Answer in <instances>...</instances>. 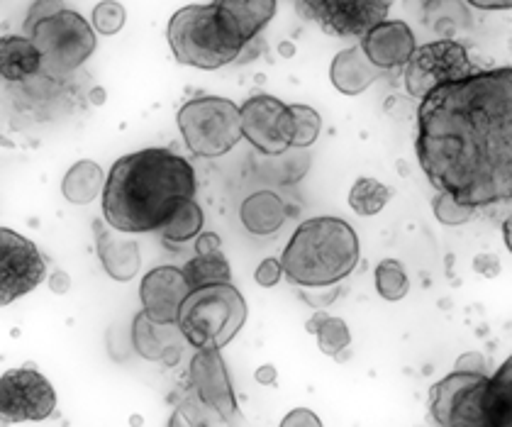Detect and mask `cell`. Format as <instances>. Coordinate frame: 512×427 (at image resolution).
<instances>
[{
	"instance_id": "obj_4",
	"label": "cell",
	"mask_w": 512,
	"mask_h": 427,
	"mask_svg": "<svg viewBox=\"0 0 512 427\" xmlns=\"http://www.w3.org/2000/svg\"><path fill=\"white\" fill-rule=\"evenodd\" d=\"M166 37L178 64L205 71L232 64L249 44L237 22L217 3L176 10Z\"/></svg>"
},
{
	"instance_id": "obj_18",
	"label": "cell",
	"mask_w": 512,
	"mask_h": 427,
	"mask_svg": "<svg viewBox=\"0 0 512 427\" xmlns=\"http://www.w3.org/2000/svg\"><path fill=\"white\" fill-rule=\"evenodd\" d=\"M181 340H186L178 323H157L142 310L132 325V342L139 357L152 362L176 364L181 357Z\"/></svg>"
},
{
	"instance_id": "obj_40",
	"label": "cell",
	"mask_w": 512,
	"mask_h": 427,
	"mask_svg": "<svg viewBox=\"0 0 512 427\" xmlns=\"http://www.w3.org/2000/svg\"><path fill=\"white\" fill-rule=\"evenodd\" d=\"M49 286H52L54 293H64L66 288H69V276H66L64 271H57V274L49 279Z\"/></svg>"
},
{
	"instance_id": "obj_35",
	"label": "cell",
	"mask_w": 512,
	"mask_h": 427,
	"mask_svg": "<svg viewBox=\"0 0 512 427\" xmlns=\"http://www.w3.org/2000/svg\"><path fill=\"white\" fill-rule=\"evenodd\" d=\"M454 369H464V371H488V366H486V359H483V354H478V352H466V354H461L459 362H456Z\"/></svg>"
},
{
	"instance_id": "obj_13",
	"label": "cell",
	"mask_w": 512,
	"mask_h": 427,
	"mask_svg": "<svg viewBox=\"0 0 512 427\" xmlns=\"http://www.w3.org/2000/svg\"><path fill=\"white\" fill-rule=\"evenodd\" d=\"M47 276L40 249L15 230H0V303L8 305L35 291Z\"/></svg>"
},
{
	"instance_id": "obj_28",
	"label": "cell",
	"mask_w": 512,
	"mask_h": 427,
	"mask_svg": "<svg viewBox=\"0 0 512 427\" xmlns=\"http://www.w3.org/2000/svg\"><path fill=\"white\" fill-rule=\"evenodd\" d=\"M308 330L317 337V347L322 349V354L327 357H339L352 345V332H349L347 323L335 315L317 313L308 323Z\"/></svg>"
},
{
	"instance_id": "obj_16",
	"label": "cell",
	"mask_w": 512,
	"mask_h": 427,
	"mask_svg": "<svg viewBox=\"0 0 512 427\" xmlns=\"http://www.w3.org/2000/svg\"><path fill=\"white\" fill-rule=\"evenodd\" d=\"M361 49L381 71L405 69L417 49L413 27L405 20H383L361 37Z\"/></svg>"
},
{
	"instance_id": "obj_32",
	"label": "cell",
	"mask_w": 512,
	"mask_h": 427,
	"mask_svg": "<svg viewBox=\"0 0 512 427\" xmlns=\"http://www.w3.org/2000/svg\"><path fill=\"white\" fill-rule=\"evenodd\" d=\"M432 210H434V218H437L442 225H464L469 223L478 208L456 201L452 193L437 191V196H434L432 201Z\"/></svg>"
},
{
	"instance_id": "obj_6",
	"label": "cell",
	"mask_w": 512,
	"mask_h": 427,
	"mask_svg": "<svg viewBox=\"0 0 512 427\" xmlns=\"http://www.w3.org/2000/svg\"><path fill=\"white\" fill-rule=\"evenodd\" d=\"M244 320L247 303L230 281L193 288L178 313V327L188 345L196 349H222L230 345L242 330Z\"/></svg>"
},
{
	"instance_id": "obj_37",
	"label": "cell",
	"mask_w": 512,
	"mask_h": 427,
	"mask_svg": "<svg viewBox=\"0 0 512 427\" xmlns=\"http://www.w3.org/2000/svg\"><path fill=\"white\" fill-rule=\"evenodd\" d=\"M473 266H476V271H481L483 276H495L500 271L498 259H495L493 254H481V257L473 262Z\"/></svg>"
},
{
	"instance_id": "obj_1",
	"label": "cell",
	"mask_w": 512,
	"mask_h": 427,
	"mask_svg": "<svg viewBox=\"0 0 512 427\" xmlns=\"http://www.w3.org/2000/svg\"><path fill=\"white\" fill-rule=\"evenodd\" d=\"M415 154L427 181L456 201L512 203V66L476 69L427 93Z\"/></svg>"
},
{
	"instance_id": "obj_14",
	"label": "cell",
	"mask_w": 512,
	"mask_h": 427,
	"mask_svg": "<svg viewBox=\"0 0 512 427\" xmlns=\"http://www.w3.org/2000/svg\"><path fill=\"white\" fill-rule=\"evenodd\" d=\"M244 140L254 144L259 152L278 157L291 144V113L288 105L269 93H259L244 101L242 108Z\"/></svg>"
},
{
	"instance_id": "obj_41",
	"label": "cell",
	"mask_w": 512,
	"mask_h": 427,
	"mask_svg": "<svg viewBox=\"0 0 512 427\" xmlns=\"http://www.w3.org/2000/svg\"><path fill=\"white\" fill-rule=\"evenodd\" d=\"M503 240H505V247L512 252V215H508L503 223Z\"/></svg>"
},
{
	"instance_id": "obj_20",
	"label": "cell",
	"mask_w": 512,
	"mask_h": 427,
	"mask_svg": "<svg viewBox=\"0 0 512 427\" xmlns=\"http://www.w3.org/2000/svg\"><path fill=\"white\" fill-rule=\"evenodd\" d=\"M93 230H96L98 257L105 271L115 281L135 279L139 271V244L135 240H120V237H115L113 232L105 230L100 223L93 225Z\"/></svg>"
},
{
	"instance_id": "obj_33",
	"label": "cell",
	"mask_w": 512,
	"mask_h": 427,
	"mask_svg": "<svg viewBox=\"0 0 512 427\" xmlns=\"http://www.w3.org/2000/svg\"><path fill=\"white\" fill-rule=\"evenodd\" d=\"M125 20V8H122L120 3H115V0H103V3H98L96 8H93L91 22L100 35H118L122 27H125Z\"/></svg>"
},
{
	"instance_id": "obj_29",
	"label": "cell",
	"mask_w": 512,
	"mask_h": 427,
	"mask_svg": "<svg viewBox=\"0 0 512 427\" xmlns=\"http://www.w3.org/2000/svg\"><path fill=\"white\" fill-rule=\"evenodd\" d=\"M391 201V188L383 186L381 181L369 179V176H361L349 191V205L356 215H378Z\"/></svg>"
},
{
	"instance_id": "obj_31",
	"label": "cell",
	"mask_w": 512,
	"mask_h": 427,
	"mask_svg": "<svg viewBox=\"0 0 512 427\" xmlns=\"http://www.w3.org/2000/svg\"><path fill=\"white\" fill-rule=\"evenodd\" d=\"M288 113H291V144L293 147L303 149L310 147L322 130V118L317 110L310 105H288Z\"/></svg>"
},
{
	"instance_id": "obj_26",
	"label": "cell",
	"mask_w": 512,
	"mask_h": 427,
	"mask_svg": "<svg viewBox=\"0 0 512 427\" xmlns=\"http://www.w3.org/2000/svg\"><path fill=\"white\" fill-rule=\"evenodd\" d=\"M191 288L210 286V284H227L232 279L230 262L225 259L222 249H213V252H196V257L183 266Z\"/></svg>"
},
{
	"instance_id": "obj_19",
	"label": "cell",
	"mask_w": 512,
	"mask_h": 427,
	"mask_svg": "<svg viewBox=\"0 0 512 427\" xmlns=\"http://www.w3.org/2000/svg\"><path fill=\"white\" fill-rule=\"evenodd\" d=\"M383 71L366 57V52L361 49V44L342 49L330 66V79L332 86L337 88L344 96H359L364 93L371 83L378 81Z\"/></svg>"
},
{
	"instance_id": "obj_21",
	"label": "cell",
	"mask_w": 512,
	"mask_h": 427,
	"mask_svg": "<svg viewBox=\"0 0 512 427\" xmlns=\"http://www.w3.org/2000/svg\"><path fill=\"white\" fill-rule=\"evenodd\" d=\"M44 59L27 35H8L0 42V74L5 81H27L42 69Z\"/></svg>"
},
{
	"instance_id": "obj_7",
	"label": "cell",
	"mask_w": 512,
	"mask_h": 427,
	"mask_svg": "<svg viewBox=\"0 0 512 427\" xmlns=\"http://www.w3.org/2000/svg\"><path fill=\"white\" fill-rule=\"evenodd\" d=\"M178 130L191 154L215 159L242 140V110L230 98L200 96L183 103L176 115Z\"/></svg>"
},
{
	"instance_id": "obj_42",
	"label": "cell",
	"mask_w": 512,
	"mask_h": 427,
	"mask_svg": "<svg viewBox=\"0 0 512 427\" xmlns=\"http://www.w3.org/2000/svg\"><path fill=\"white\" fill-rule=\"evenodd\" d=\"M256 379H259V381H274V369H271V366H264V369L256 371Z\"/></svg>"
},
{
	"instance_id": "obj_10",
	"label": "cell",
	"mask_w": 512,
	"mask_h": 427,
	"mask_svg": "<svg viewBox=\"0 0 512 427\" xmlns=\"http://www.w3.org/2000/svg\"><path fill=\"white\" fill-rule=\"evenodd\" d=\"M188 396L210 415L213 425L239 420V406L220 349H198L188 366Z\"/></svg>"
},
{
	"instance_id": "obj_15",
	"label": "cell",
	"mask_w": 512,
	"mask_h": 427,
	"mask_svg": "<svg viewBox=\"0 0 512 427\" xmlns=\"http://www.w3.org/2000/svg\"><path fill=\"white\" fill-rule=\"evenodd\" d=\"M193 288L178 266H157L139 284L144 313L157 323H178L181 305Z\"/></svg>"
},
{
	"instance_id": "obj_23",
	"label": "cell",
	"mask_w": 512,
	"mask_h": 427,
	"mask_svg": "<svg viewBox=\"0 0 512 427\" xmlns=\"http://www.w3.org/2000/svg\"><path fill=\"white\" fill-rule=\"evenodd\" d=\"M483 415L486 427H512V354L488 379Z\"/></svg>"
},
{
	"instance_id": "obj_30",
	"label": "cell",
	"mask_w": 512,
	"mask_h": 427,
	"mask_svg": "<svg viewBox=\"0 0 512 427\" xmlns=\"http://www.w3.org/2000/svg\"><path fill=\"white\" fill-rule=\"evenodd\" d=\"M376 291L383 301H403L410 291V279L398 259H383L376 266Z\"/></svg>"
},
{
	"instance_id": "obj_3",
	"label": "cell",
	"mask_w": 512,
	"mask_h": 427,
	"mask_svg": "<svg viewBox=\"0 0 512 427\" xmlns=\"http://www.w3.org/2000/svg\"><path fill=\"white\" fill-rule=\"evenodd\" d=\"M361 257L359 237L342 218H310L300 223L281 254L283 271L293 284L332 286L347 279Z\"/></svg>"
},
{
	"instance_id": "obj_38",
	"label": "cell",
	"mask_w": 512,
	"mask_h": 427,
	"mask_svg": "<svg viewBox=\"0 0 512 427\" xmlns=\"http://www.w3.org/2000/svg\"><path fill=\"white\" fill-rule=\"evenodd\" d=\"M476 10H512V0H466Z\"/></svg>"
},
{
	"instance_id": "obj_5",
	"label": "cell",
	"mask_w": 512,
	"mask_h": 427,
	"mask_svg": "<svg viewBox=\"0 0 512 427\" xmlns=\"http://www.w3.org/2000/svg\"><path fill=\"white\" fill-rule=\"evenodd\" d=\"M25 35L37 44L49 69L74 71L96 52V27L61 0H35L25 18Z\"/></svg>"
},
{
	"instance_id": "obj_12",
	"label": "cell",
	"mask_w": 512,
	"mask_h": 427,
	"mask_svg": "<svg viewBox=\"0 0 512 427\" xmlns=\"http://www.w3.org/2000/svg\"><path fill=\"white\" fill-rule=\"evenodd\" d=\"M57 408L54 386L35 369H10L0 376V418L3 425L47 420Z\"/></svg>"
},
{
	"instance_id": "obj_39",
	"label": "cell",
	"mask_w": 512,
	"mask_h": 427,
	"mask_svg": "<svg viewBox=\"0 0 512 427\" xmlns=\"http://www.w3.org/2000/svg\"><path fill=\"white\" fill-rule=\"evenodd\" d=\"M213 249H220V237L215 232H200L196 252H213Z\"/></svg>"
},
{
	"instance_id": "obj_22",
	"label": "cell",
	"mask_w": 512,
	"mask_h": 427,
	"mask_svg": "<svg viewBox=\"0 0 512 427\" xmlns=\"http://www.w3.org/2000/svg\"><path fill=\"white\" fill-rule=\"evenodd\" d=\"M239 220L252 235H271L286 223V208L276 193L259 191L244 198L242 208H239Z\"/></svg>"
},
{
	"instance_id": "obj_25",
	"label": "cell",
	"mask_w": 512,
	"mask_h": 427,
	"mask_svg": "<svg viewBox=\"0 0 512 427\" xmlns=\"http://www.w3.org/2000/svg\"><path fill=\"white\" fill-rule=\"evenodd\" d=\"M103 183V169H100L96 162L83 159V162H76L69 171H66L64 181H61V193H64V198L69 203L86 205L98 196Z\"/></svg>"
},
{
	"instance_id": "obj_36",
	"label": "cell",
	"mask_w": 512,
	"mask_h": 427,
	"mask_svg": "<svg viewBox=\"0 0 512 427\" xmlns=\"http://www.w3.org/2000/svg\"><path fill=\"white\" fill-rule=\"evenodd\" d=\"M283 425H286V427H291V425H320V418H315L310 410L298 408V410H293L288 418H283Z\"/></svg>"
},
{
	"instance_id": "obj_8",
	"label": "cell",
	"mask_w": 512,
	"mask_h": 427,
	"mask_svg": "<svg viewBox=\"0 0 512 427\" xmlns=\"http://www.w3.org/2000/svg\"><path fill=\"white\" fill-rule=\"evenodd\" d=\"M491 374L488 371L454 369L430 388V415L444 427H486L483 398Z\"/></svg>"
},
{
	"instance_id": "obj_24",
	"label": "cell",
	"mask_w": 512,
	"mask_h": 427,
	"mask_svg": "<svg viewBox=\"0 0 512 427\" xmlns=\"http://www.w3.org/2000/svg\"><path fill=\"white\" fill-rule=\"evenodd\" d=\"M220 5L232 20L237 22L239 30L244 32L249 42L274 20L278 0H213Z\"/></svg>"
},
{
	"instance_id": "obj_9",
	"label": "cell",
	"mask_w": 512,
	"mask_h": 427,
	"mask_svg": "<svg viewBox=\"0 0 512 427\" xmlns=\"http://www.w3.org/2000/svg\"><path fill=\"white\" fill-rule=\"evenodd\" d=\"M476 71L469 52L456 40H432L420 44L405 66V88L417 101L432 93L434 88L449 81H459Z\"/></svg>"
},
{
	"instance_id": "obj_34",
	"label": "cell",
	"mask_w": 512,
	"mask_h": 427,
	"mask_svg": "<svg viewBox=\"0 0 512 427\" xmlns=\"http://www.w3.org/2000/svg\"><path fill=\"white\" fill-rule=\"evenodd\" d=\"M281 274H286V271H283V264L278 262V259H264V262L256 266L254 279L259 286L271 288L281 281Z\"/></svg>"
},
{
	"instance_id": "obj_2",
	"label": "cell",
	"mask_w": 512,
	"mask_h": 427,
	"mask_svg": "<svg viewBox=\"0 0 512 427\" xmlns=\"http://www.w3.org/2000/svg\"><path fill=\"white\" fill-rule=\"evenodd\" d=\"M196 193V171L171 149H139L118 159L103 188L105 223L118 232H159Z\"/></svg>"
},
{
	"instance_id": "obj_17",
	"label": "cell",
	"mask_w": 512,
	"mask_h": 427,
	"mask_svg": "<svg viewBox=\"0 0 512 427\" xmlns=\"http://www.w3.org/2000/svg\"><path fill=\"white\" fill-rule=\"evenodd\" d=\"M405 13L437 40H454L456 32L471 25L466 0H405Z\"/></svg>"
},
{
	"instance_id": "obj_11",
	"label": "cell",
	"mask_w": 512,
	"mask_h": 427,
	"mask_svg": "<svg viewBox=\"0 0 512 427\" xmlns=\"http://www.w3.org/2000/svg\"><path fill=\"white\" fill-rule=\"evenodd\" d=\"M395 0H296L298 13L332 37H364L388 20Z\"/></svg>"
},
{
	"instance_id": "obj_27",
	"label": "cell",
	"mask_w": 512,
	"mask_h": 427,
	"mask_svg": "<svg viewBox=\"0 0 512 427\" xmlns=\"http://www.w3.org/2000/svg\"><path fill=\"white\" fill-rule=\"evenodd\" d=\"M203 220V208H200L193 198H188L186 203L178 205L176 213L171 215V218L166 220V225L159 230L161 240L169 244H186L188 240H193V237H198L200 232H203Z\"/></svg>"
}]
</instances>
